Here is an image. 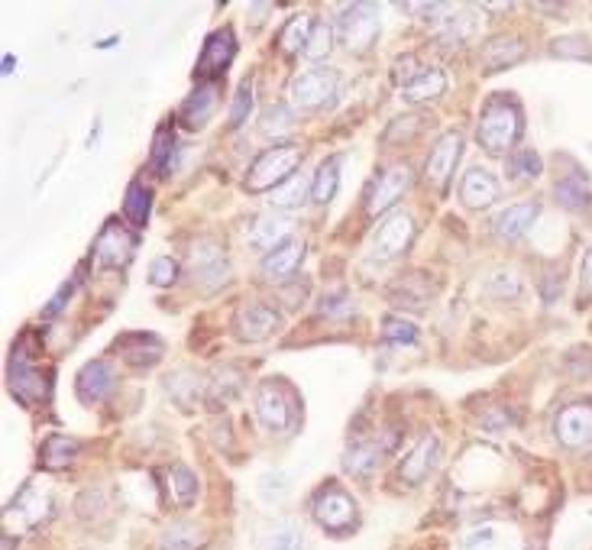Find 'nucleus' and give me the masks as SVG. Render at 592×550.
Instances as JSON below:
<instances>
[{
    "label": "nucleus",
    "instance_id": "1a4fd4ad",
    "mask_svg": "<svg viewBox=\"0 0 592 550\" xmlns=\"http://www.w3.org/2000/svg\"><path fill=\"white\" fill-rule=\"evenodd\" d=\"M408 185H411V169L405 162L385 165V169L366 188V214L369 217L385 214V208H392V204L405 195Z\"/></svg>",
    "mask_w": 592,
    "mask_h": 550
},
{
    "label": "nucleus",
    "instance_id": "c9c22d12",
    "mask_svg": "<svg viewBox=\"0 0 592 550\" xmlns=\"http://www.w3.org/2000/svg\"><path fill=\"white\" fill-rule=\"evenodd\" d=\"M243 389V373L237 369H217L211 379H204V398H217V402H227Z\"/></svg>",
    "mask_w": 592,
    "mask_h": 550
},
{
    "label": "nucleus",
    "instance_id": "3c124183",
    "mask_svg": "<svg viewBox=\"0 0 592 550\" xmlns=\"http://www.w3.org/2000/svg\"><path fill=\"white\" fill-rule=\"evenodd\" d=\"M75 508H78V515L81 518H94L104 508V492L101 489H88V492H81L78 495V502H75Z\"/></svg>",
    "mask_w": 592,
    "mask_h": 550
},
{
    "label": "nucleus",
    "instance_id": "ddd939ff",
    "mask_svg": "<svg viewBox=\"0 0 592 550\" xmlns=\"http://www.w3.org/2000/svg\"><path fill=\"white\" fill-rule=\"evenodd\" d=\"M554 431L567 450H592V402H573L563 408Z\"/></svg>",
    "mask_w": 592,
    "mask_h": 550
},
{
    "label": "nucleus",
    "instance_id": "aec40b11",
    "mask_svg": "<svg viewBox=\"0 0 592 550\" xmlns=\"http://www.w3.org/2000/svg\"><path fill=\"white\" fill-rule=\"evenodd\" d=\"M460 201L473 211H483L489 204H495L499 201V182H495V175L479 169V165L476 169H466L460 182Z\"/></svg>",
    "mask_w": 592,
    "mask_h": 550
},
{
    "label": "nucleus",
    "instance_id": "5701e85b",
    "mask_svg": "<svg viewBox=\"0 0 592 550\" xmlns=\"http://www.w3.org/2000/svg\"><path fill=\"white\" fill-rule=\"evenodd\" d=\"M528 55V46L515 36H492L483 46V72H502Z\"/></svg>",
    "mask_w": 592,
    "mask_h": 550
},
{
    "label": "nucleus",
    "instance_id": "ea45409f",
    "mask_svg": "<svg viewBox=\"0 0 592 550\" xmlns=\"http://www.w3.org/2000/svg\"><path fill=\"white\" fill-rule=\"evenodd\" d=\"M550 52L560 55V59H573V62H589L592 59V43L583 33H573V36H560L554 39V46Z\"/></svg>",
    "mask_w": 592,
    "mask_h": 550
},
{
    "label": "nucleus",
    "instance_id": "864d4df0",
    "mask_svg": "<svg viewBox=\"0 0 592 550\" xmlns=\"http://www.w3.org/2000/svg\"><path fill=\"white\" fill-rule=\"evenodd\" d=\"M583 298H592V246L586 250V256H583Z\"/></svg>",
    "mask_w": 592,
    "mask_h": 550
},
{
    "label": "nucleus",
    "instance_id": "20e7f679",
    "mask_svg": "<svg viewBox=\"0 0 592 550\" xmlns=\"http://www.w3.org/2000/svg\"><path fill=\"white\" fill-rule=\"evenodd\" d=\"M7 385L10 392L17 395V402H46V398L52 395V373H46V369H39L30 356H26L23 350L13 353L10 360V373H7Z\"/></svg>",
    "mask_w": 592,
    "mask_h": 550
},
{
    "label": "nucleus",
    "instance_id": "9d476101",
    "mask_svg": "<svg viewBox=\"0 0 592 550\" xmlns=\"http://www.w3.org/2000/svg\"><path fill=\"white\" fill-rule=\"evenodd\" d=\"M379 36V7L376 4H353L340 17V39L350 52L373 49Z\"/></svg>",
    "mask_w": 592,
    "mask_h": 550
},
{
    "label": "nucleus",
    "instance_id": "7c9ffc66",
    "mask_svg": "<svg viewBox=\"0 0 592 550\" xmlns=\"http://www.w3.org/2000/svg\"><path fill=\"white\" fill-rule=\"evenodd\" d=\"M149 211H153V188H149L143 178H133L127 195H123V214L130 217V224L143 227L149 220Z\"/></svg>",
    "mask_w": 592,
    "mask_h": 550
},
{
    "label": "nucleus",
    "instance_id": "37998d69",
    "mask_svg": "<svg viewBox=\"0 0 592 550\" xmlns=\"http://www.w3.org/2000/svg\"><path fill=\"white\" fill-rule=\"evenodd\" d=\"M486 288H489L495 298H515L521 292V279H518L515 269H499V272L489 275Z\"/></svg>",
    "mask_w": 592,
    "mask_h": 550
},
{
    "label": "nucleus",
    "instance_id": "4468645a",
    "mask_svg": "<svg viewBox=\"0 0 592 550\" xmlns=\"http://www.w3.org/2000/svg\"><path fill=\"white\" fill-rule=\"evenodd\" d=\"M279 311L263 305V301H250V305H243L237 311V318H233V330H237V337L246 343H259L272 337L275 330H279Z\"/></svg>",
    "mask_w": 592,
    "mask_h": 550
},
{
    "label": "nucleus",
    "instance_id": "7ed1b4c3",
    "mask_svg": "<svg viewBox=\"0 0 592 550\" xmlns=\"http://www.w3.org/2000/svg\"><path fill=\"white\" fill-rule=\"evenodd\" d=\"M256 415L269 431H292L298 421V402L295 392L279 379L259 382L256 389Z\"/></svg>",
    "mask_w": 592,
    "mask_h": 550
},
{
    "label": "nucleus",
    "instance_id": "b1692460",
    "mask_svg": "<svg viewBox=\"0 0 592 550\" xmlns=\"http://www.w3.org/2000/svg\"><path fill=\"white\" fill-rule=\"evenodd\" d=\"M301 259H305V243L301 240H285L279 250H272L263 259V275L272 282H288L298 272Z\"/></svg>",
    "mask_w": 592,
    "mask_h": 550
},
{
    "label": "nucleus",
    "instance_id": "6ab92c4d",
    "mask_svg": "<svg viewBox=\"0 0 592 550\" xmlns=\"http://www.w3.org/2000/svg\"><path fill=\"white\" fill-rule=\"evenodd\" d=\"M541 214V204L538 201H521V204H512V208H505L499 217H495V237L505 240V243H515L521 240L525 233L534 227V220H538Z\"/></svg>",
    "mask_w": 592,
    "mask_h": 550
},
{
    "label": "nucleus",
    "instance_id": "cd10ccee",
    "mask_svg": "<svg viewBox=\"0 0 592 550\" xmlns=\"http://www.w3.org/2000/svg\"><path fill=\"white\" fill-rule=\"evenodd\" d=\"M479 33V17L473 10H453L450 17L440 23L437 30V43L447 46V49H460L466 46L470 39Z\"/></svg>",
    "mask_w": 592,
    "mask_h": 550
},
{
    "label": "nucleus",
    "instance_id": "a211bd4d",
    "mask_svg": "<svg viewBox=\"0 0 592 550\" xmlns=\"http://www.w3.org/2000/svg\"><path fill=\"white\" fill-rule=\"evenodd\" d=\"M437 463H440V440L434 434H424L415 444V450L408 453V460L402 463V479L408 486H418L437 470Z\"/></svg>",
    "mask_w": 592,
    "mask_h": 550
},
{
    "label": "nucleus",
    "instance_id": "4d7b16f0",
    "mask_svg": "<svg viewBox=\"0 0 592 550\" xmlns=\"http://www.w3.org/2000/svg\"><path fill=\"white\" fill-rule=\"evenodd\" d=\"M528 550H531V547H528Z\"/></svg>",
    "mask_w": 592,
    "mask_h": 550
},
{
    "label": "nucleus",
    "instance_id": "8fccbe9b",
    "mask_svg": "<svg viewBox=\"0 0 592 550\" xmlns=\"http://www.w3.org/2000/svg\"><path fill=\"white\" fill-rule=\"evenodd\" d=\"M266 550H301V531L295 525L275 528L266 538Z\"/></svg>",
    "mask_w": 592,
    "mask_h": 550
},
{
    "label": "nucleus",
    "instance_id": "de8ad7c7",
    "mask_svg": "<svg viewBox=\"0 0 592 550\" xmlns=\"http://www.w3.org/2000/svg\"><path fill=\"white\" fill-rule=\"evenodd\" d=\"M321 314L324 318H334V321H343V318H350L353 314V301L347 292H330L321 298Z\"/></svg>",
    "mask_w": 592,
    "mask_h": 550
},
{
    "label": "nucleus",
    "instance_id": "5fc2aeb1",
    "mask_svg": "<svg viewBox=\"0 0 592 550\" xmlns=\"http://www.w3.org/2000/svg\"><path fill=\"white\" fill-rule=\"evenodd\" d=\"M13 62H17V59H13V55H7V59H4V75L13 72Z\"/></svg>",
    "mask_w": 592,
    "mask_h": 550
},
{
    "label": "nucleus",
    "instance_id": "f257e3e1",
    "mask_svg": "<svg viewBox=\"0 0 592 550\" xmlns=\"http://www.w3.org/2000/svg\"><path fill=\"white\" fill-rule=\"evenodd\" d=\"M521 130H525V117H521L518 101L508 98V94H495V98L483 107V117H479V127H476V140L486 153L502 156L521 140Z\"/></svg>",
    "mask_w": 592,
    "mask_h": 550
},
{
    "label": "nucleus",
    "instance_id": "412c9836",
    "mask_svg": "<svg viewBox=\"0 0 592 550\" xmlns=\"http://www.w3.org/2000/svg\"><path fill=\"white\" fill-rule=\"evenodd\" d=\"M444 91H447V72L444 68H421L418 75H411L402 85L405 101H411V104L437 101V98H444Z\"/></svg>",
    "mask_w": 592,
    "mask_h": 550
},
{
    "label": "nucleus",
    "instance_id": "c85d7f7f",
    "mask_svg": "<svg viewBox=\"0 0 592 550\" xmlns=\"http://www.w3.org/2000/svg\"><path fill=\"white\" fill-rule=\"evenodd\" d=\"M13 512H23L26 525H39V521L52 518V499L46 492H39L36 486H26L20 492V499H13L7 505V515H13Z\"/></svg>",
    "mask_w": 592,
    "mask_h": 550
},
{
    "label": "nucleus",
    "instance_id": "dca6fc26",
    "mask_svg": "<svg viewBox=\"0 0 592 550\" xmlns=\"http://www.w3.org/2000/svg\"><path fill=\"white\" fill-rule=\"evenodd\" d=\"M431 295H434V279L431 275H424V272H408L398 282L389 285V301L395 308L418 311V308L428 305Z\"/></svg>",
    "mask_w": 592,
    "mask_h": 550
},
{
    "label": "nucleus",
    "instance_id": "a18cd8bd",
    "mask_svg": "<svg viewBox=\"0 0 592 550\" xmlns=\"http://www.w3.org/2000/svg\"><path fill=\"white\" fill-rule=\"evenodd\" d=\"M330 46H334V33H330V26L327 23H314V33H311L308 46H305V55L311 62H321V59H327Z\"/></svg>",
    "mask_w": 592,
    "mask_h": 550
},
{
    "label": "nucleus",
    "instance_id": "f03ea898",
    "mask_svg": "<svg viewBox=\"0 0 592 550\" xmlns=\"http://www.w3.org/2000/svg\"><path fill=\"white\" fill-rule=\"evenodd\" d=\"M298 162H301L298 146H292V143L272 146L253 162L246 185H250V191H275L279 185H285L292 175H298Z\"/></svg>",
    "mask_w": 592,
    "mask_h": 550
},
{
    "label": "nucleus",
    "instance_id": "09e8293b",
    "mask_svg": "<svg viewBox=\"0 0 592 550\" xmlns=\"http://www.w3.org/2000/svg\"><path fill=\"white\" fill-rule=\"evenodd\" d=\"M175 279H178V263L172 256H159L153 269H149V282H153L156 288H169V285H175Z\"/></svg>",
    "mask_w": 592,
    "mask_h": 550
},
{
    "label": "nucleus",
    "instance_id": "79ce46f5",
    "mask_svg": "<svg viewBox=\"0 0 592 550\" xmlns=\"http://www.w3.org/2000/svg\"><path fill=\"white\" fill-rule=\"evenodd\" d=\"M292 127H295L292 110H288L285 104H275L263 117V130H266V136H272V140H282V136L292 133Z\"/></svg>",
    "mask_w": 592,
    "mask_h": 550
},
{
    "label": "nucleus",
    "instance_id": "f8f14e48",
    "mask_svg": "<svg viewBox=\"0 0 592 550\" xmlns=\"http://www.w3.org/2000/svg\"><path fill=\"white\" fill-rule=\"evenodd\" d=\"M415 240V217L408 211H392L373 233V256L376 259H395L398 253L408 250V243Z\"/></svg>",
    "mask_w": 592,
    "mask_h": 550
},
{
    "label": "nucleus",
    "instance_id": "6e6552de",
    "mask_svg": "<svg viewBox=\"0 0 592 550\" xmlns=\"http://www.w3.org/2000/svg\"><path fill=\"white\" fill-rule=\"evenodd\" d=\"M311 515L327 531H347V528L356 525V505L350 499V492H343L337 483H327L324 489H318L314 505H311Z\"/></svg>",
    "mask_w": 592,
    "mask_h": 550
},
{
    "label": "nucleus",
    "instance_id": "423d86ee",
    "mask_svg": "<svg viewBox=\"0 0 592 550\" xmlns=\"http://www.w3.org/2000/svg\"><path fill=\"white\" fill-rule=\"evenodd\" d=\"M136 253V237L120 224V220H107L104 230L94 240L91 259L98 269H123Z\"/></svg>",
    "mask_w": 592,
    "mask_h": 550
},
{
    "label": "nucleus",
    "instance_id": "58836bf2",
    "mask_svg": "<svg viewBox=\"0 0 592 550\" xmlns=\"http://www.w3.org/2000/svg\"><path fill=\"white\" fill-rule=\"evenodd\" d=\"M175 153H178V140L172 136V130L159 127L156 140H153V149H149V162H153L159 172H169L172 162H175Z\"/></svg>",
    "mask_w": 592,
    "mask_h": 550
},
{
    "label": "nucleus",
    "instance_id": "393cba45",
    "mask_svg": "<svg viewBox=\"0 0 592 550\" xmlns=\"http://www.w3.org/2000/svg\"><path fill=\"white\" fill-rule=\"evenodd\" d=\"M392 440H373V437H363L360 444H353L347 450V457H343V466L353 473V476H373L382 463V453H389Z\"/></svg>",
    "mask_w": 592,
    "mask_h": 550
},
{
    "label": "nucleus",
    "instance_id": "a19ab883",
    "mask_svg": "<svg viewBox=\"0 0 592 550\" xmlns=\"http://www.w3.org/2000/svg\"><path fill=\"white\" fill-rule=\"evenodd\" d=\"M382 337L385 343H392V347H411V343H418V327L402 318H385Z\"/></svg>",
    "mask_w": 592,
    "mask_h": 550
},
{
    "label": "nucleus",
    "instance_id": "c03bdc74",
    "mask_svg": "<svg viewBox=\"0 0 592 550\" xmlns=\"http://www.w3.org/2000/svg\"><path fill=\"white\" fill-rule=\"evenodd\" d=\"M541 172V156L534 149H518V153L508 159V175L512 178H534Z\"/></svg>",
    "mask_w": 592,
    "mask_h": 550
},
{
    "label": "nucleus",
    "instance_id": "2f4dec72",
    "mask_svg": "<svg viewBox=\"0 0 592 550\" xmlns=\"http://www.w3.org/2000/svg\"><path fill=\"white\" fill-rule=\"evenodd\" d=\"M78 457V440L75 437H65V434H52L46 444H43V466L52 473L68 470V466L75 463Z\"/></svg>",
    "mask_w": 592,
    "mask_h": 550
},
{
    "label": "nucleus",
    "instance_id": "9b49d317",
    "mask_svg": "<svg viewBox=\"0 0 592 550\" xmlns=\"http://www.w3.org/2000/svg\"><path fill=\"white\" fill-rule=\"evenodd\" d=\"M463 156V133L460 130H447L437 136V143L428 156V165H424V175H428L431 188L444 191L450 185L453 172H457V162Z\"/></svg>",
    "mask_w": 592,
    "mask_h": 550
},
{
    "label": "nucleus",
    "instance_id": "f704fd0d",
    "mask_svg": "<svg viewBox=\"0 0 592 550\" xmlns=\"http://www.w3.org/2000/svg\"><path fill=\"white\" fill-rule=\"evenodd\" d=\"M314 33V20L305 17V13H298V17H292L285 23V30H282V39H279V49L285 55H295L308 46V39Z\"/></svg>",
    "mask_w": 592,
    "mask_h": 550
},
{
    "label": "nucleus",
    "instance_id": "603ef678",
    "mask_svg": "<svg viewBox=\"0 0 592 550\" xmlns=\"http://www.w3.org/2000/svg\"><path fill=\"white\" fill-rule=\"evenodd\" d=\"M72 288H75V282H65L59 292H55V301L52 305H46V318H52V314H59L62 311V305L68 301V295H72Z\"/></svg>",
    "mask_w": 592,
    "mask_h": 550
},
{
    "label": "nucleus",
    "instance_id": "bb28decb",
    "mask_svg": "<svg viewBox=\"0 0 592 550\" xmlns=\"http://www.w3.org/2000/svg\"><path fill=\"white\" fill-rule=\"evenodd\" d=\"M120 350H123V360L136 369H146L162 360L165 353V343L156 334H127L120 340Z\"/></svg>",
    "mask_w": 592,
    "mask_h": 550
},
{
    "label": "nucleus",
    "instance_id": "e433bc0d",
    "mask_svg": "<svg viewBox=\"0 0 592 550\" xmlns=\"http://www.w3.org/2000/svg\"><path fill=\"white\" fill-rule=\"evenodd\" d=\"M269 198H272L275 208H282V211L298 208V204H305V198H308V178L305 175H292L285 185L275 188Z\"/></svg>",
    "mask_w": 592,
    "mask_h": 550
},
{
    "label": "nucleus",
    "instance_id": "f3484780",
    "mask_svg": "<svg viewBox=\"0 0 592 550\" xmlns=\"http://www.w3.org/2000/svg\"><path fill=\"white\" fill-rule=\"evenodd\" d=\"M233 55H237V39H233V30L211 33L208 39H204V49H201V59H198V75L217 78L230 65Z\"/></svg>",
    "mask_w": 592,
    "mask_h": 550
},
{
    "label": "nucleus",
    "instance_id": "c756f323",
    "mask_svg": "<svg viewBox=\"0 0 592 550\" xmlns=\"http://www.w3.org/2000/svg\"><path fill=\"white\" fill-rule=\"evenodd\" d=\"M554 195H557V201H560L567 211H583L586 204H589V198H592V188H589V182H586V175L573 169L567 178H560V182H557Z\"/></svg>",
    "mask_w": 592,
    "mask_h": 550
},
{
    "label": "nucleus",
    "instance_id": "4c0bfd02",
    "mask_svg": "<svg viewBox=\"0 0 592 550\" xmlns=\"http://www.w3.org/2000/svg\"><path fill=\"white\" fill-rule=\"evenodd\" d=\"M201 531L195 525H172L162 531L159 550H198L201 547Z\"/></svg>",
    "mask_w": 592,
    "mask_h": 550
},
{
    "label": "nucleus",
    "instance_id": "473e14b6",
    "mask_svg": "<svg viewBox=\"0 0 592 550\" xmlns=\"http://www.w3.org/2000/svg\"><path fill=\"white\" fill-rule=\"evenodd\" d=\"M165 489H169V499L175 505H191L198 495V479L191 476L188 466H169L165 470Z\"/></svg>",
    "mask_w": 592,
    "mask_h": 550
},
{
    "label": "nucleus",
    "instance_id": "2eb2a0df",
    "mask_svg": "<svg viewBox=\"0 0 592 550\" xmlns=\"http://www.w3.org/2000/svg\"><path fill=\"white\" fill-rule=\"evenodd\" d=\"M295 230L292 217L285 214H259L253 224H250V246L259 253H272L279 250V246L288 240V233Z\"/></svg>",
    "mask_w": 592,
    "mask_h": 550
},
{
    "label": "nucleus",
    "instance_id": "39448f33",
    "mask_svg": "<svg viewBox=\"0 0 592 550\" xmlns=\"http://www.w3.org/2000/svg\"><path fill=\"white\" fill-rule=\"evenodd\" d=\"M337 88H340V75L334 68H308V72H301L292 81V101L301 110H321L330 101L337 98Z\"/></svg>",
    "mask_w": 592,
    "mask_h": 550
},
{
    "label": "nucleus",
    "instance_id": "0eeeda50",
    "mask_svg": "<svg viewBox=\"0 0 592 550\" xmlns=\"http://www.w3.org/2000/svg\"><path fill=\"white\" fill-rule=\"evenodd\" d=\"M188 269L191 275H195V282L201 288H208V292H214V288H220L227 282L230 275V259L224 253V246L214 243V240H198L191 243V256H188Z\"/></svg>",
    "mask_w": 592,
    "mask_h": 550
},
{
    "label": "nucleus",
    "instance_id": "4be33fe9",
    "mask_svg": "<svg viewBox=\"0 0 592 550\" xmlns=\"http://www.w3.org/2000/svg\"><path fill=\"white\" fill-rule=\"evenodd\" d=\"M75 389L81 395V402H101L110 392H114V369L104 360H94L78 373Z\"/></svg>",
    "mask_w": 592,
    "mask_h": 550
},
{
    "label": "nucleus",
    "instance_id": "49530a36",
    "mask_svg": "<svg viewBox=\"0 0 592 550\" xmlns=\"http://www.w3.org/2000/svg\"><path fill=\"white\" fill-rule=\"evenodd\" d=\"M253 114V91H250V81H243L237 88V98L230 104V127H243L246 120Z\"/></svg>",
    "mask_w": 592,
    "mask_h": 550
},
{
    "label": "nucleus",
    "instance_id": "72a5a7b5",
    "mask_svg": "<svg viewBox=\"0 0 592 550\" xmlns=\"http://www.w3.org/2000/svg\"><path fill=\"white\" fill-rule=\"evenodd\" d=\"M340 188V159H324L318 165V172H314V182H311V198L318 204H327L330 198L337 195Z\"/></svg>",
    "mask_w": 592,
    "mask_h": 550
},
{
    "label": "nucleus",
    "instance_id": "6e6d98bb",
    "mask_svg": "<svg viewBox=\"0 0 592 550\" xmlns=\"http://www.w3.org/2000/svg\"><path fill=\"white\" fill-rule=\"evenodd\" d=\"M13 544H17V541H13L10 534H4V550H13Z\"/></svg>",
    "mask_w": 592,
    "mask_h": 550
},
{
    "label": "nucleus",
    "instance_id": "a878e982",
    "mask_svg": "<svg viewBox=\"0 0 592 550\" xmlns=\"http://www.w3.org/2000/svg\"><path fill=\"white\" fill-rule=\"evenodd\" d=\"M217 110V88L214 85H201L188 94V101L178 110V120H182V127L188 130H201L204 123L211 120V114Z\"/></svg>",
    "mask_w": 592,
    "mask_h": 550
}]
</instances>
